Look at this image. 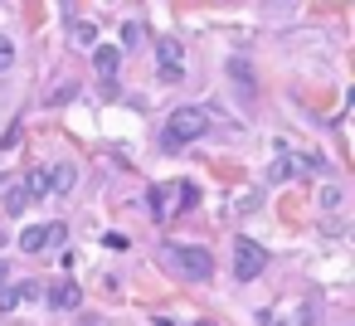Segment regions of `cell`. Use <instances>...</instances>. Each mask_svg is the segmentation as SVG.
Listing matches in <instances>:
<instances>
[{"label":"cell","instance_id":"9","mask_svg":"<svg viewBox=\"0 0 355 326\" xmlns=\"http://www.w3.org/2000/svg\"><path fill=\"white\" fill-rule=\"evenodd\" d=\"M122 64V49H112V44H103V49H93V69L98 74H112Z\"/></svg>","mask_w":355,"mask_h":326},{"label":"cell","instance_id":"8","mask_svg":"<svg viewBox=\"0 0 355 326\" xmlns=\"http://www.w3.org/2000/svg\"><path fill=\"white\" fill-rule=\"evenodd\" d=\"M20 248H25V253H44V248H49V224L25 229V234H20Z\"/></svg>","mask_w":355,"mask_h":326},{"label":"cell","instance_id":"4","mask_svg":"<svg viewBox=\"0 0 355 326\" xmlns=\"http://www.w3.org/2000/svg\"><path fill=\"white\" fill-rule=\"evenodd\" d=\"M166 253H171V258L180 263V273H185V277H200V282H205V277L214 273V258H209L205 248H190V243H175V248H166Z\"/></svg>","mask_w":355,"mask_h":326},{"label":"cell","instance_id":"11","mask_svg":"<svg viewBox=\"0 0 355 326\" xmlns=\"http://www.w3.org/2000/svg\"><path fill=\"white\" fill-rule=\"evenodd\" d=\"M73 44H78V49H93V44H98V30H93L88 20H78V25H73Z\"/></svg>","mask_w":355,"mask_h":326},{"label":"cell","instance_id":"16","mask_svg":"<svg viewBox=\"0 0 355 326\" xmlns=\"http://www.w3.org/2000/svg\"><path fill=\"white\" fill-rule=\"evenodd\" d=\"M268 175H272V180H287V175H292V161H272Z\"/></svg>","mask_w":355,"mask_h":326},{"label":"cell","instance_id":"14","mask_svg":"<svg viewBox=\"0 0 355 326\" xmlns=\"http://www.w3.org/2000/svg\"><path fill=\"white\" fill-rule=\"evenodd\" d=\"M25 205H30V195H25V190H10V195H6V209H10V214H20Z\"/></svg>","mask_w":355,"mask_h":326},{"label":"cell","instance_id":"12","mask_svg":"<svg viewBox=\"0 0 355 326\" xmlns=\"http://www.w3.org/2000/svg\"><path fill=\"white\" fill-rule=\"evenodd\" d=\"M15 64V44H10V35H0V74H6Z\"/></svg>","mask_w":355,"mask_h":326},{"label":"cell","instance_id":"15","mask_svg":"<svg viewBox=\"0 0 355 326\" xmlns=\"http://www.w3.org/2000/svg\"><path fill=\"white\" fill-rule=\"evenodd\" d=\"M316 316H321V307H316V302H302V311H297V326H311Z\"/></svg>","mask_w":355,"mask_h":326},{"label":"cell","instance_id":"18","mask_svg":"<svg viewBox=\"0 0 355 326\" xmlns=\"http://www.w3.org/2000/svg\"><path fill=\"white\" fill-rule=\"evenodd\" d=\"M0 287H6V263H0Z\"/></svg>","mask_w":355,"mask_h":326},{"label":"cell","instance_id":"13","mask_svg":"<svg viewBox=\"0 0 355 326\" xmlns=\"http://www.w3.org/2000/svg\"><path fill=\"white\" fill-rule=\"evenodd\" d=\"M229 74H234V83H243V88L253 93V78H248V64H239V59H234V64H229Z\"/></svg>","mask_w":355,"mask_h":326},{"label":"cell","instance_id":"3","mask_svg":"<svg viewBox=\"0 0 355 326\" xmlns=\"http://www.w3.org/2000/svg\"><path fill=\"white\" fill-rule=\"evenodd\" d=\"M156 74H161V83H180L185 78V49H180V40H171V35L156 40Z\"/></svg>","mask_w":355,"mask_h":326},{"label":"cell","instance_id":"2","mask_svg":"<svg viewBox=\"0 0 355 326\" xmlns=\"http://www.w3.org/2000/svg\"><path fill=\"white\" fill-rule=\"evenodd\" d=\"M263 268H268V248L253 243V239H234V277L239 282H253Z\"/></svg>","mask_w":355,"mask_h":326},{"label":"cell","instance_id":"6","mask_svg":"<svg viewBox=\"0 0 355 326\" xmlns=\"http://www.w3.org/2000/svg\"><path fill=\"white\" fill-rule=\"evenodd\" d=\"M78 302H83L78 282H54V287H49V307H54V311H69V307H78Z\"/></svg>","mask_w":355,"mask_h":326},{"label":"cell","instance_id":"19","mask_svg":"<svg viewBox=\"0 0 355 326\" xmlns=\"http://www.w3.org/2000/svg\"><path fill=\"white\" fill-rule=\"evenodd\" d=\"M0 248H6V234H0Z\"/></svg>","mask_w":355,"mask_h":326},{"label":"cell","instance_id":"10","mask_svg":"<svg viewBox=\"0 0 355 326\" xmlns=\"http://www.w3.org/2000/svg\"><path fill=\"white\" fill-rule=\"evenodd\" d=\"M25 195H30V200H44V195H49V171H30Z\"/></svg>","mask_w":355,"mask_h":326},{"label":"cell","instance_id":"7","mask_svg":"<svg viewBox=\"0 0 355 326\" xmlns=\"http://www.w3.org/2000/svg\"><path fill=\"white\" fill-rule=\"evenodd\" d=\"M73 180H78V171H73V166H54V171H49V195H69V190H73Z\"/></svg>","mask_w":355,"mask_h":326},{"label":"cell","instance_id":"1","mask_svg":"<svg viewBox=\"0 0 355 326\" xmlns=\"http://www.w3.org/2000/svg\"><path fill=\"white\" fill-rule=\"evenodd\" d=\"M209 132V117L200 108H175L166 117V146H185V141H200Z\"/></svg>","mask_w":355,"mask_h":326},{"label":"cell","instance_id":"17","mask_svg":"<svg viewBox=\"0 0 355 326\" xmlns=\"http://www.w3.org/2000/svg\"><path fill=\"white\" fill-rule=\"evenodd\" d=\"M137 40H141V25H127V30H122V49H132Z\"/></svg>","mask_w":355,"mask_h":326},{"label":"cell","instance_id":"5","mask_svg":"<svg viewBox=\"0 0 355 326\" xmlns=\"http://www.w3.org/2000/svg\"><path fill=\"white\" fill-rule=\"evenodd\" d=\"M35 297H44V287H40V282H20V287H0V311H15L20 302H35Z\"/></svg>","mask_w":355,"mask_h":326}]
</instances>
